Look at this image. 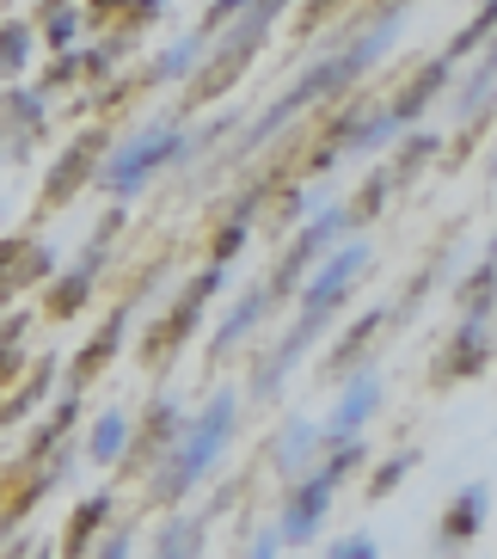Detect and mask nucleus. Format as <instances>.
<instances>
[{
  "label": "nucleus",
  "instance_id": "1",
  "mask_svg": "<svg viewBox=\"0 0 497 559\" xmlns=\"http://www.w3.org/2000/svg\"><path fill=\"white\" fill-rule=\"evenodd\" d=\"M228 430H233V400H216L209 406V418H203L191 437H184V449H179V467L166 474V492H179V486H191V479L209 467V461L221 455V443H228Z\"/></svg>",
  "mask_w": 497,
  "mask_h": 559
},
{
  "label": "nucleus",
  "instance_id": "2",
  "mask_svg": "<svg viewBox=\"0 0 497 559\" xmlns=\"http://www.w3.org/2000/svg\"><path fill=\"white\" fill-rule=\"evenodd\" d=\"M166 154H172V130H148L130 154H117V166L105 173V185H111V191H135V185L148 179V166L166 160Z\"/></svg>",
  "mask_w": 497,
  "mask_h": 559
},
{
  "label": "nucleus",
  "instance_id": "3",
  "mask_svg": "<svg viewBox=\"0 0 497 559\" xmlns=\"http://www.w3.org/2000/svg\"><path fill=\"white\" fill-rule=\"evenodd\" d=\"M326 492H331V474H319V479H307L295 492V504H289V516H282V535L289 542H307L319 528V516H326Z\"/></svg>",
  "mask_w": 497,
  "mask_h": 559
},
{
  "label": "nucleus",
  "instance_id": "4",
  "mask_svg": "<svg viewBox=\"0 0 497 559\" xmlns=\"http://www.w3.org/2000/svg\"><path fill=\"white\" fill-rule=\"evenodd\" d=\"M356 264H363V247H344V252H331V264L319 271L314 283H307V296H301V308L307 313H326V301L344 289L350 277H356Z\"/></svg>",
  "mask_w": 497,
  "mask_h": 559
},
{
  "label": "nucleus",
  "instance_id": "5",
  "mask_svg": "<svg viewBox=\"0 0 497 559\" xmlns=\"http://www.w3.org/2000/svg\"><path fill=\"white\" fill-rule=\"evenodd\" d=\"M375 394H381V381H375V376L363 369V376L350 381V394H344V406H338V418H331V437H350V430L363 425L368 406H375Z\"/></svg>",
  "mask_w": 497,
  "mask_h": 559
},
{
  "label": "nucleus",
  "instance_id": "6",
  "mask_svg": "<svg viewBox=\"0 0 497 559\" xmlns=\"http://www.w3.org/2000/svg\"><path fill=\"white\" fill-rule=\"evenodd\" d=\"M485 486H466L461 492V504H454V528H448V542H466V535H473V528L485 523Z\"/></svg>",
  "mask_w": 497,
  "mask_h": 559
},
{
  "label": "nucleus",
  "instance_id": "7",
  "mask_svg": "<svg viewBox=\"0 0 497 559\" xmlns=\"http://www.w3.org/2000/svg\"><path fill=\"white\" fill-rule=\"evenodd\" d=\"M492 86H497V44H492V56H485V62H480V74H473V86H466L461 111H473V105H480L485 93H492Z\"/></svg>",
  "mask_w": 497,
  "mask_h": 559
},
{
  "label": "nucleus",
  "instance_id": "8",
  "mask_svg": "<svg viewBox=\"0 0 497 559\" xmlns=\"http://www.w3.org/2000/svg\"><path fill=\"white\" fill-rule=\"evenodd\" d=\"M117 449H123V418H105V425L93 430V455H99V461H111Z\"/></svg>",
  "mask_w": 497,
  "mask_h": 559
},
{
  "label": "nucleus",
  "instance_id": "9",
  "mask_svg": "<svg viewBox=\"0 0 497 559\" xmlns=\"http://www.w3.org/2000/svg\"><path fill=\"white\" fill-rule=\"evenodd\" d=\"M492 25H497V0H485V13L473 19V25H466V32H461V44H454V50H466V44H480V37L492 32Z\"/></svg>",
  "mask_w": 497,
  "mask_h": 559
},
{
  "label": "nucleus",
  "instance_id": "10",
  "mask_svg": "<svg viewBox=\"0 0 497 559\" xmlns=\"http://www.w3.org/2000/svg\"><path fill=\"white\" fill-rule=\"evenodd\" d=\"M331 559H375V542H368V535H350V542L331 547Z\"/></svg>",
  "mask_w": 497,
  "mask_h": 559
}]
</instances>
